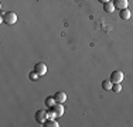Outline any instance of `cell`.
<instances>
[{
  "label": "cell",
  "mask_w": 133,
  "mask_h": 127,
  "mask_svg": "<svg viewBox=\"0 0 133 127\" xmlns=\"http://www.w3.org/2000/svg\"><path fill=\"white\" fill-rule=\"evenodd\" d=\"M113 4H115V9H118V10H123V9H128L129 2H128V0H113Z\"/></svg>",
  "instance_id": "6"
},
{
  "label": "cell",
  "mask_w": 133,
  "mask_h": 127,
  "mask_svg": "<svg viewBox=\"0 0 133 127\" xmlns=\"http://www.w3.org/2000/svg\"><path fill=\"white\" fill-rule=\"evenodd\" d=\"M55 103H57V102H55V99H54V96H48V97L45 99V104L50 107V109H51V107H52Z\"/></svg>",
  "instance_id": "12"
},
{
  "label": "cell",
  "mask_w": 133,
  "mask_h": 127,
  "mask_svg": "<svg viewBox=\"0 0 133 127\" xmlns=\"http://www.w3.org/2000/svg\"><path fill=\"white\" fill-rule=\"evenodd\" d=\"M103 10H105L106 13H113L115 11V4H113V2L103 3Z\"/></svg>",
  "instance_id": "8"
},
{
  "label": "cell",
  "mask_w": 133,
  "mask_h": 127,
  "mask_svg": "<svg viewBox=\"0 0 133 127\" xmlns=\"http://www.w3.org/2000/svg\"><path fill=\"white\" fill-rule=\"evenodd\" d=\"M28 78L31 79V81H38V78H40V75L37 74L36 71H33V72H30V75H28Z\"/></svg>",
  "instance_id": "14"
},
{
  "label": "cell",
  "mask_w": 133,
  "mask_h": 127,
  "mask_svg": "<svg viewBox=\"0 0 133 127\" xmlns=\"http://www.w3.org/2000/svg\"><path fill=\"white\" fill-rule=\"evenodd\" d=\"M55 117H58V116H57V113L54 112L52 109L50 110V112H47V119H55Z\"/></svg>",
  "instance_id": "15"
},
{
  "label": "cell",
  "mask_w": 133,
  "mask_h": 127,
  "mask_svg": "<svg viewBox=\"0 0 133 127\" xmlns=\"http://www.w3.org/2000/svg\"><path fill=\"white\" fill-rule=\"evenodd\" d=\"M112 81L110 79H105V81L102 82V89L103 90H112Z\"/></svg>",
  "instance_id": "11"
},
{
  "label": "cell",
  "mask_w": 133,
  "mask_h": 127,
  "mask_svg": "<svg viewBox=\"0 0 133 127\" xmlns=\"http://www.w3.org/2000/svg\"><path fill=\"white\" fill-rule=\"evenodd\" d=\"M2 21L4 24H14L17 23V14L14 11H6L2 17Z\"/></svg>",
  "instance_id": "1"
},
{
  "label": "cell",
  "mask_w": 133,
  "mask_h": 127,
  "mask_svg": "<svg viewBox=\"0 0 133 127\" xmlns=\"http://www.w3.org/2000/svg\"><path fill=\"white\" fill-rule=\"evenodd\" d=\"M33 71H36L40 76H43V75L47 74V65L44 62H38V64H36V65H34Z\"/></svg>",
  "instance_id": "3"
},
{
  "label": "cell",
  "mask_w": 133,
  "mask_h": 127,
  "mask_svg": "<svg viewBox=\"0 0 133 127\" xmlns=\"http://www.w3.org/2000/svg\"><path fill=\"white\" fill-rule=\"evenodd\" d=\"M54 99H55L57 103H64L66 100V93L62 90H57L55 93H54Z\"/></svg>",
  "instance_id": "5"
},
{
  "label": "cell",
  "mask_w": 133,
  "mask_h": 127,
  "mask_svg": "<svg viewBox=\"0 0 133 127\" xmlns=\"http://www.w3.org/2000/svg\"><path fill=\"white\" fill-rule=\"evenodd\" d=\"M44 126L45 127H58L59 124L57 123L55 119H47L45 122H44Z\"/></svg>",
  "instance_id": "10"
},
{
  "label": "cell",
  "mask_w": 133,
  "mask_h": 127,
  "mask_svg": "<svg viewBox=\"0 0 133 127\" xmlns=\"http://www.w3.org/2000/svg\"><path fill=\"white\" fill-rule=\"evenodd\" d=\"M123 78H125V75H123L122 71H113L112 74H110V81H112V83H120V82L123 81Z\"/></svg>",
  "instance_id": "2"
},
{
  "label": "cell",
  "mask_w": 133,
  "mask_h": 127,
  "mask_svg": "<svg viewBox=\"0 0 133 127\" xmlns=\"http://www.w3.org/2000/svg\"><path fill=\"white\" fill-rule=\"evenodd\" d=\"M119 16H120V18H122V20H129V18H130V16H132V13H130L129 9H123V10H120Z\"/></svg>",
  "instance_id": "9"
},
{
  "label": "cell",
  "mask_w": 133,
  "mask_h": 127,
  "mask_svg": "<svg viewBox=\"0 0 133 127\" xmlns=\"http://www.w3.org/2000/svg\"><path fill=\"white\" fill-rule=\"evenodd\" d=\"M112 92H115V93L122 92V85H120V83H113L112 85Z\"/></svg>",
  "instance_id": "13"
},
{
  "label": "cell",
  "mask_w": 133,
  "mask_h": 127,
  "mask_svg": "<svg viewBox=\"0 0 133 127\" xmlns=\"http://www.w3.org/2000/svg\"><path fill=\"white\" fill-rule=\"evenodd\" d=\"M51 109L57 113V116H62L64 114V106H62V103H55Z\"/></svg>",
  "instance_id": "7"
},
{
  "label": "cell",
  "mask_w": 133,
  "mask_h": 127,
  "mask_svg": "<svg viewBox=\"0 0 133 127\" xmlns=\"http://www.w3.org/2000/svg\"><path fill=\"white\" fill-rule=\"evenodd\" d=\"M101 3H106V2H110V0H99Z\"/></svg>",
  "instance_id": "16"
},
{
  "label": "cell",
  "mask_w": 133,
  "mask_h": 127,
  "mask_svg": "<svg viewBox=\"0 0 133 127\" xmlns=\"http://www.w3.org/2000/svg\"><path fill=\"white\" fill-rule=\"evenodd\" d=\"M47 120V112L45 110H37L36 112V122L40 124H44V122Z\"/></svg>",
  "instance_id": "4"
}]
</instances>
